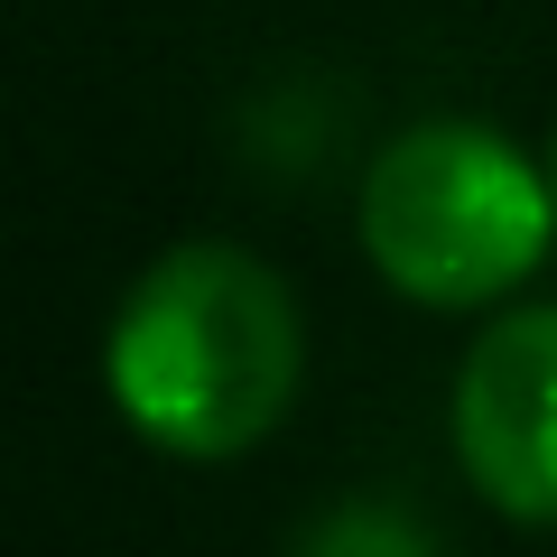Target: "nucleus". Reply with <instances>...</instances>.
I'll return each instance as SVG.
<instances>
[{"mask_svg":"<svg viewBox=\"0 0 557 557\" xmlns=\"http://www.w3.org/2000/svg\"><path fill=\"white\" fill-rule=\"evenodd\" d=\"M557 186L483 121H418L362 177V251L418 307H493L539 270Z\"/></svg>","mask_w":557,"mask_h":557,"instance_id":"obj_2","label":"nucleus"},{"mask_svg":"<svg viewBox=\"0 0 557 557\" xmlns=\"http://www.w3.org/2000/svg\"><path fill=\"white\" fill-rule=\"evenodd\" d=\"M456 456L511 520H557V307H520L474 335L456 372Z\"/></svg>","mask_w":557,"mask_h":557,"instance_id":"obj_3","label":"nucleus"},{"mask_svg":"<svg viewBox=\"0 0 557 557\" xmlns=\"http://www.w3.org/2000/svg\"><path fill=\"white\" fill-rule=\"evenodd\" d=\"M298 362H307L298 298L278 288V270H260L233 242L159 251L131 278L112 344H102L112 409L159 456L186 465L251 456L298 399Z\"/></svg>","mask_w":557,"mask_h":557,"instance_id":"obj_1","label":"nucleus"},{"mask_svg":"<svg viewBox=\"0 0 557 557\" xmlns=\"http://www.w3.org/2000/svg\"><path fill=\"white\" fill-rule=\"evenodd\" d=\"M548 186H557V149H548Z\"/></svg>","mask_w":557,"mask_h":557,"instance_id":"obj_5","label":"nucleus"},{"mask_svg":"<svg viewBox=\"0 0 557 557\" xmlns=\"http://www.w3.org/2000/svg\"><path fill=\"white\" fill-rule=\"evenodd\" d=\"M288 557H446L437 530L399 502H335L325 520H307V539Z\"/></svg>","mask_w":557,"mask_h":557,"instance_id":"obj_4","label":"nucleus"}]
</instances>
